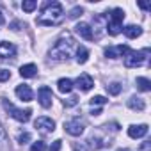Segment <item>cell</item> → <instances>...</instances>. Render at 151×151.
Instances as JSON below:
<instances>
[{"instance_id": "obj_1", "label": "cell", "mask_w": 151, "mask_h": 151, "mask_svg": "<svg viewBox=\"0 0 151 151\" xmlns=\"http://www.w3.org/2000/svg\"><path fill=\"white\" fill-rule=\"evenodd\" d=\"M62 20H64L62 6L59 2H45L41 6V14L36 18V23L43 27H55L62 23Z\"/></svg>"}, {"instance_id": "obj_2", "label": "cell", "mask_w": 151, "mask_h": 151, "mask_svg": "<svg viewBox=\"0 0 151 151\" xmlns=\"http://www.w3.org/2000/svg\"><path fill=\"white\" fill-rule=\"evenodd\" d=\"M75 50V39L69 32H62L55 45L50 48V59L52 60H68Z\"/></svg>"}, {"instance_id": "obj_3", "label": "cell", "mask_w": 151, "mask_h": 151, "mask_svg": "<svg viewBox=\"0 0 151 151\" xmlns=\"http://www.w3.org/2000/svg\"><path fill=\"white\" fill-rule=\"evenodd\" d=\"M123 20H124V11L119 9V7L112 9L110 18H109V22H107V32H109L110 36L121 34V32H123Z\"/></svg>"}, {"instance_id": "obj_4", "label": "cell", "mask_w": 151, "mask_h": 151, "mask_svg": "<svg viewBox=\"0 0 151 151\" xmlns=\"http://www.w3.org/2000/svg\"><path fill=\"white\" fill-rule=\"evenodd\" d=\"M146 55H149V50L147 48H144V50H128L126 52V55L123 57L124 59V66L126 68H139V66H142L144 64V60L147 59Z\"/></svg>"}, {"instance_id": "obj_5", "label": "cell", "mask_w": 151, "mask_h": 151, "mask_svg": "<svg viewBox=\"0 0 151 151\" xmlns=\"http://www.w3.org/2000/svg\"><path fill=\"white\" fill-rule=\"evenodd\" d=\"M2 107L16 119V121H20V123H27L29 119H30V114H32V110L30 109H18V107H14L11 101H7V98H2Z\"/></svg>"}, {"instance_id": "obj_6", "label": "cell", "mask_w": 151, "mask_h": 151, "mask_svg": "<svg viewBox=\"0 0 151 151\" xmlns=\"http://www.w3.org/2000/svg\"><path fill=\"white\" fill-rule=\"evenodd\" d=\"M34 126H36V130L41 132V133H52V132L55 130V121H53L52 117L41 116V117H37V119L34 121Z\"/></svg>"}, {"instance_id": "obj_7", "label": "cell", "mask_w": 151, "mask_h": 151, "mask_svg": "<svg viewBox=\"0 0 151 151\" xmlns=\"http://www.w3.org/2000/svg\"><path fill=\"white\" fill-rule=\"evenodd\" d=\"M64 130L73 137H78L84 133V123L80 121V117H73L68 123H64Z\"/></svg>"}, {"instance_id": "obj_8", "label": "cell", "mask_w": 151, "mask_h": 151, "mask_svg": "<svg viewBox=\"0 0 151 151\" xmlns=\"http://www.w3.org/2000/svg\"><path fill=\"white\" fill-rule=\"evenodd\" d=\"M37 100H39V105H41L43 109H50L52 103H53V93H52V89L46 87V86L39 87V91H37Z\"/></svg>"}, {"instance_id": "obj_9", "label": "cell", "mask_w": 151, "mask_h": 151, "mask_svg": "<svg viewBox=\"0 0 151 151\" xmlns=\"http://www.w3.org/2000/svg\"><path fill=\"white\" fill-rule=\"evenodd\" d=\"M75 86H77L80 91L87 93V91H91V89H93V86H94V80H93V77H91V75H87V73H82L80 77L77 78V82H75Z\"/></svg>"}, {"instance_id": "obj_10", "label": "cell", "mask_w": 151, "mask_h": 151, "mask_svg": "<svg viewBox=\"0 0 151 151\" xmlns=\"http://www.w3.org/2000/svg\"><path fill=\"white\" fill-rule=\"evenodd\" d=\"M128 50H130V48H128L126 45H117V46H109V48H105V55H107L109 59H119V57H124Z\"/></svg>"}, {"instance_id": "obj_11", "label": "cell", "mask_w": 151, "mask_h": 151, "mask_svg": "<svg viewBox=\"0 0 151 151\" xmlns=\"http://www.w3.org/2000/svg\"><path fill=\"white\" fill-rule=\"evenodd\" d=\"M16 55V46L9 41L0 43V59H13Z\"/></svg>"}, {"instance_id": "obj_12", "label": "cell", "mask_w": 151, "mask_h": 151, "mask_svg": "<svg viewBox=\"0 0 151 151\" xmlns=\"http://www.w3.org/2000/svg\"><path fill=\"white\" fill-rule=\"evenodd\" d=\"M128 135L132 139H142L147 135V124H132L128 126Z\"/></svg>"}, {"instance_id": "obj_13", "label": "cell", "mask_w": 151, "mask_h": 151, "mask_svg": "<svg viewBox=\"0 0 151 151\" xmlns=\"http://www.w3.org/2000/svg\"><path fill=\"white\" fill-rule=\"evenodd\" d=\"M16 96H18L22 101H32V98H34L32 89H30L29 86H25V84H22V86L16 87Z\"/></svg>"}, {"instance_id": "obj_14", "label": "cell", "mask_w": 151, "mask_h": 151, "mask_svg": "<svg viewBox=\"0 0 151 151\" xmlns=\"http://www.w3.org/2000/svg\"><path fill=\"white\" fill-rule=\"evenodd\" d=\"M75 30H77V34H78L80 37H84L86 41H91V39H93V29H91L87 23H84V22H80L77 27H75Z\"/></svg>"}, {"instance_id": "obj_15", "label": "cell", "mask_w": 151, "mask_h": 151, "mask_svg": "<svg viewBox=\"0 0 151 151\" xmlns=\"http://www.w3.org/2000/svg\"><path fill=\"white\" fill-rule=\"evenodd\" d=\"M94 29L98 30V32L94 34V37H96V39H100V37L103 36V32L107 30V23H105V16H103V14L94 16Z\"/></svg>"}, {"instance_id": "obj_16", "label": "cell", "mask_w": 151, "mask_h": 151, "mask_svg": "<svg viewBox=\"0 0 151 151\" xmlns=\"http://www.w3.org/2000/svg\"><path fill=\"white\" fill-rule=\"evenodd\" d=\"M0 151H11V140L2 123H0Z\"/></svg>"}, {"instance_id": "obj_17", "label": "cell", "mask_w": 151, "mask_h": 151, "mask_svg": "<svg viewBox=\"0 0 151 151\" xmlns=\"http://www.w3.org/2000/svg\"><path fill=\"white\" fill-rule=\"evenodd\" d=\"M20 75L23 78H32V77L37 75V66L36 64H23L20 68Z\"/></svg>"}, {"instance_id": "obj_18", "label": "cell", "mask_w": 151, "mask_h": 151, "mask_svg": "<svg viewBox=\"0 0 151 151\" xmlns=\"http://www.w3.org/2000/svg\"><path fill=\"white\" fill-rule=\"evenodd\" d=\"M123 32H124V36H126L128 39H137V37L142 34V29H140L139 25H128V27L123 29Z\"/></svg>"}, {"instance_id": "obj_19", "label": "cell", "mask_w": 151, "mask_h": 151, "mask_svg": "<svg viewBox=\"0 0 151 151\" xmlns=\"http://www.w3.org/2000/svg\"><path fill=\"white\" fill-rule=\"evenodd\" d=\"M57 89H59V93L68 94V93H71V89H73V82H71L69 78H60V80L57 82Z\"/></svg>"}, {"instance_id": "obj_20", "label": "cell", "mask_w": 151, "mask_h": 151, "mask_svg": "<svg viewBox=\"0 0 151 151\" xmlns=\"http://www.w3.org/2000/svg\"><path fill=\"white\" fill-rule=\"evenodd\" d=\"M128 107L133 109V110H144V109H146V103H144L142 98H139V96H132V98L128 100Z\"/></svg>"}, {"instance_id": "obj_21", "label": "cell", "mask_w": 151, "mask_h": 151, "mask_svg": "<svg viewBox=\"0 0 151 151\" xmlns=\"http://www.w3.org/2000/svg\"><path fill=\"white\" fill-rule=\"evenodd\" d=\"M87 60H89V50L86 46H80L77 50V62L78 64H86Z\"/></svg>"}, {"instance_id": "obj_22", "label": "cell", "mask_w": 151, "mask_h": 151, "mask_svg": "<svg viewBox=\"0 0 151 151\" xmlns=\"http://www.w3.org/2000/svg\"><path fill=\"white\" fill-rule=\"evenodd\" d=\"M135 84H137V87H139L140 91H144V93H147V91H151V82H149L147 78H144V77H137V80H135Z\"/></svg>"}, {"instance_id": "obj_23", "label": "cell", "mask_w": 151, "mask_h": 151, "mask_svg": "<svg viewBox=\"0 0 151 151\" xmlns=\"http://www.w3.org/2000/svg\"><path fill=\"white\" fill-rule=\"evenodd\" d=\"M121 89H123V86H121L119 82H112V84L107 86V91H109V94H112V96H117V94L121 93Z\"/></svg>"}, {"instance_id": "obj_24", "label": "cell", "mask_w": 151, "mask_h": 151, "mask_svg": "<svg viewBox=\"0 0 151 151\" xmlns=\"http://www.w3.org/2000/svg\"><path fill=\"white\" fill-rule=\"evenodd\" d=\"M105 103H107V98H105V96H94V98H91V101H89V105H91L93 109H94V107L100 109V107H103Z\"/></svg>"}, {"instance_id": "obj_25", "label": "cell", "mask_w": 151, "mask_h": 151, "mask_svg": "<svg viewBox=\"0 0 151 151\" xmlns=\"http://www.w3.org/2000/svg\"><path fill=\"white\" fill-rule=\"evenodd\" d=\"M22 7H23V11H27V13H32V11L37 7V2H36V0H25V2L22 4Z\"/></svg>"}, {"instance_id": "obj_26", "label": "cell", "mask_w": 151, "mask_h": 151, "mask_svg": "<svg viewBox=\"0 0 151 151\" xmlns=\"http://www.w3.org/2000/svg\"><path fill=\"white\" fill-rule=\"evenodd\" d=\"M30 151H46V144L43 140H37L30 146Z\"/></svg>"}, {"instance_id": "obj_27", "label": "cell", "mask_w": 151, "mask_h": 151, "mask_svg": "<svg viewBox=\"0 0 151 151\" xmlns=\"http://www.w3.org/2000/svg\"><path fill=\"white\" fill-rule=\"evenodd\" d=\"M30 139H32V135H30L29 132H23V133H20V135H18V142H20L22 146H23V144H27Z\"/></svg>"}, {"instance_id": "obj_28", "label": "cell", "mask_w": 151, "mask_h": 151, "mask_svg": "<svg viewBox=\"0 0 151 151\" xmlns=\"http://www.w3.org/2000/svg\"><path fill=\"white\" fill-rule=\"evenodd\" d=\"M82 13H84V9H82V7H73V9L69 11V18H71V20H77Z\"/></svg>"}, {"instance_id": "obj_29", "label": "cell", "mask_w": 151, "mask_h": 151, "mask_svg": "<svg viewBox=\"0 0 151 151\" xmlns=\"http://www.w3.org/2000/svg\"><path fill=\"white\" fill-rule=\"evenodd\" d=\"M11 78V71L9 69H0V82H6Z\"/></svg>"}, {"instance_id": "obj_30", "label": "cell", "mask_w": 151, "mask_h": 151, "mask_svg": "<svg viewBox=\"0 0 151 151\" xmlns=\"http://www.w3.org/2000/svg\"><path fill=\"white\" fill-rule=\"evenodd\" d=\"M77 103H78V98L77 96H71V98L64 100V107H75Z\"/></svg>"}, {"instance_id": "obj_31", "label": "cell", "mask_w": 151, "mask_h": 151, "mask_svg": "<svg viewBox=\"0 0 151 151\" xmlns=\"http://www.w3.org/2000/svg\"><path fill=\"white\" fill-rule=\"evenodd\" d=\"M60 147H62V140H55V142H52L50 151H60Z\"/></svg>"}, {"instance_id": "obj_32", "label": "cell", "mask_w": 151, "mask_h": 151, "mask_svg": "<svg viewBox=\"0 0 151 151\" xmlns=\"http://www.w3.org/2000/svg\"><path fill=\"white\" fill-rule=\"evenodd\" d=\"M73 151H87V146L86 144H75L73 146Z\"/></svg>"}, {"instance_id": "obj_33", "label": "cell", "mask_w": 151, "mask_h": 151, "mask_svg": "<svg viewBox=\"0 0 151 151\" xmlns=\"http://www.w3.org/2000/svg\"><path fill=\"white\" fill-rule=\"evenodd\" d=\"M20 27H25V25L20 23V22H13V23H11V29H13V30H20Z\"/></svg>"}, {"instance_id": "obj_34", "label": "cell", "mask_w": 151, "mask_h": 151, "mask_svg": "<svg viewBox=\"0 0 151 151\" xmlns=\"http://www.w3.org/2000/svg\"><path fill=\"white\" fill-rule=\"evenodd\" d=\"M149 149H151V142H144L140 146V151H149Z\"/></svg>"}, {"instance_id": "obj_35", "label": "cell", "mask_w": 151, "mask_h": 151, "mask_svg": "<svg viewBox=\"0 0 151 151\" xmlns=\"http://www.w3.org/2000/svg\"><path fill=\"white\" fill-rule=\"evenodd\" d=\"M139 7H140V9H149V4H146V2H139Z\"/></svg>"}, {"instance_id": "obj_36", "label": "cell", "mask_w": 151, "mask_h": 151, "mask_svg": "<svg viewBox=\"0 0 151 151\" xmlns=\"http://www.w3.org/2000/svg\"><path fill=\"white\" fill-rule=\"evenodd\" d=\"M2 23H4V14L0 13V25H2Z\"/></svg>"}, {"instance_id": "obj_37", "label": "cell", "mask_w": 151, "mask_h": 151, "mask_svg": "<svg viewBox=\"0 0 151 151\" xmlns=\"http://www.w3.org/2000/svg\"><path fill=\"white\" fill-rule=\"evenodd\" d=\"M117 151H132V149H126V147H124V149H123V147H119V149H117Z\"/></svg>"}]
</instances>
